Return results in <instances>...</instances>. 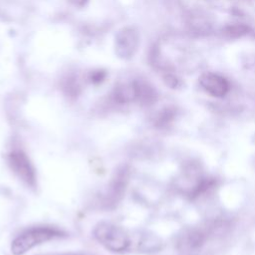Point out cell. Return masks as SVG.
<instances>
[{
    "label": "cell",
    "instance_id": "6da1fadb",
    "mask_svg": "<svg viewBox=\"0 0 255 255\" xmlns=\"http://www.w3.org/2000/svg\"><path fill=\"white\" fill-rule=\"evenodd\" d=\"M94 237L108 251L114 253L150 254L159 251L163 243L153 233L130 231L110 222H100L94 229Z\"/></svg>",
    "mask_w": 255,
    "mask_h": 255
},
{
    "label": "cell",
    "instance_id": "7a4b0ae2",
    "mask_svg": "<svg viewBox=\"0 0 255 255\" xmlns=\"http://www.w3.org/2000/svg\"><path fill=\"white\" fill-rule=\"evenodd\" d=\"M62 231L51 226L31 227L20 233L11 244L14 255H23L35 246L62 236Z\"/></svg>",
    "mask_w": 255,
    "mask_h": 255
},
{
    "label": "cell",
    "instance_id": "3957f363",
    "mask_svg": "<svg viewBox=\"0 0 255 255\" xmlns=\"http://www.w3.org/2000/svg\"><path fill=\"white\" fill-rule=\"evenodd\" d=\"M7 162L13 174L24 184L30 187L36 186L37 175L35 167L23 150H11L7 155Z\"/></svg>",
    "mask_w": 255,
    "mask_h": 255
},
{
    "label": "cell",
    "instance_id": "277c9868",
    "mask_svg": "<svg viewBox=\"0 0 255 255\" xmlns=\"http://www.w3.org/2000/svg\"><path fill=\"white\" fill-rule=\"evenodd\" d=\"M128 180V169L123 166L114 174L108 189L103 196V204L107 207L115 206L123 197Z\"/></svg>",
    "mask_w": 255,
    "mask_h": 255
},
{
    "label": "cell",
    "instance_id": "5b68a950",
    "mask_svg": "<svg viewBox=\"0 0 255 255\" xmlns=\"http://www.w3.org/2000/svg\"><path fill=\"white\" fill-rule=\"evenodd\" d=\"M206 237V231L201 228H187L177 236L176 247L182 252L195 251L204 244Z\"/></svg>",
    "mask_w": 255,
    "mask_h": 255
},
{
    "label": "cell",
    "instance_id": "8992f818",
    "mask_svg": "<svg viewBox=\"0 0 255 255\" xmlns=\"http://www.w3.org/2000/svg\"><path fill=\"white\" fill-rule=\"evenodd\" d=\"M199 84L205 92L215 98L226 96L230 90V84L223 76L211 72L202 74L199 78Z\"/></svg>",
    "mask_w": 255,
    "mask_h": 255
},
{
    "label": "cell",
    "instance_id": "52a82bcc",
    "mask_svg": "<svg viewBox=\"0 0 255 255\" xmlns=\"http://www.w3.org/2000/svg\"><path fill=\"white\" fill-rule=\"evenodd\" d=\"M249 32V27L244 24L227 25L222 29V34L227 38H240Z\"/></svg>",
    "mask_w": 255,
    "mask_h": 255
},
{
    "label": "cell",
    "instance_id": "ba28073f",
    "mask_svg": "<svg viewBox=\"0 0 255 255\" xmlns=\"http://www.w3.org/2000/svg\"><path fill=\"white\" fill-rule=\"evenodd\" d=\"M106 77V73L105 72H102V71H97V72H94L91 76V80L93 83H100L102 82Z\"/></svg>",
    "mask_w": 255,
    "mask_h": 255
}]
</instances>
